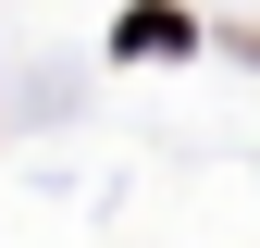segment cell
I'll use <instances>...</instances> for the list:
<instances>
[{
  "label": "cell",
  "instance_id": "cell-1",
  "mask_svg": "<svg viewBox=\"0 0 260 248\" xmlns=\"http://www.w3.org/2000/svg\"><path fill=\"white\" fill-rule=\"evenodd\" d=\"M186 38H199V25H186L174 0H137V13L112 25V50H137V62H149V50H186Z\"/></svg>",
  "mask_w": 260,
  "mask_h": 248
}]
</instances>
